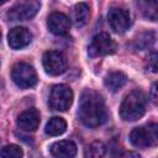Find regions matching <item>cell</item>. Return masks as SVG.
<instances>
[{"mask_svg": "<svg viewBox=\"0 0 158 158\" xmlns=\"http://www.w3.org/2000/svg\"><path fill=\"white\" fill-rule=\"evenodd\" d=\"M78 116L88 127H99L107 118V112L102 96L91 89H85L79 100Z\"/></svg>", "mask_w": 158, "mask_h": 158, "instance_id": "obj_1", "label": "cell"}, {"mask_svg": "<svg viewBox=\"0 0 158 158\" xmlns=\"http://www.w3.org/2000/svg\"><path fill=\"white\" fill-rule=\"evenodd\" d=\"M147 106V96L139 90H132L128 93L120 105V116L123 121H136L141 118L146 112Z\"/></svg>", "mask_w": 158, "mask_h": 158, "instance_id": "obj_2", "label": "cell"}, {"mask_svg": "<svg viewBox=\"0 0 158 158\" xmlns=\"http://www.w3.org/2000/svg\"><path fill=\"white\" fill-rule=\"evenodd\" d=\"M11 77L14 83L22 89H30L37 84L36 70L31 64L25 62H19L12 67Z\"/></svg>", "mask_w": 158, "mask_h": 158, "instance_id": "obj_3", "label": "cell"}, {"mask_svg": "<svg viewBox=\"0 0 158 158\" xmlns=\"http://www.w3.org/2000/svg\"><path fill=\"white\" fill-rule=\"evenodd\" d=\"M130 141L135 147L148 148L157 142V125L149 123L148 126L136 127L130 133Z\"/></svg>", "mask_w": 158, "mask_h": 158, "instance_id": "obj_4", "label": "cell"}, {"mask_svg": "<svg viewBox=\"0 0 158 158\" xmlns=\"http://www.w3.org/2000/svg\"><path fill=\"white\" fill-rule=\"evenodd\" d=\"M116 49H117L116 42L107 33L101 32L93 37L88 48V53L90 57H100V56L112 54L116 52Z\"/></svg>", "mask_w": 158, "mask_h": 158, "instance_id": "obj_5", "label": "cell"}, {"mask_svg": "<svg viewBox=\"0 0 158 158\" xmlns=\"http://www.w3.org/2000/svg\"><path fill=\"white\" fill-rule=\"evenodd\" d=\"M73 102V91L65 84L53 86L49 94V106L57 111H67Z\"/></svg>", "mask_w": 158, "mask_h": 158, "instance_id": "obj_6", "label": "cell"}, {"mask_svg": "<svg viewBox=\"0 0 158 158\" xmlns=\"http://www.w3.org/2000/svg\"><path fill=\"white\" fill-rule=\"evenodd\" d=\"M42 64L47 74L59 75L67 70V58L59 51H47L42 57Z\"/></svg>", "mask_w": 158, "mask_h": 158, "instance_id": "obj_7", "label": "cell"}, {"mask_svg": "<svg viewBox=\"0 0 158 158\" xmlns=\"http://www.w3.org/2000/svg\"><path fill=\"white\" fill-rule=\"evenodd\" d=\"M40 6H41L40 1H36V0L17 2L15 6H12L9 10L7 17L11 21H27L38 12Z\"/></svg>", "mask_w": 158, "mask_h": 158, "instance_id": "obj_8", "label": "cell"}, {"mask_svg": "<svg viewBox=\"0 0 158 158\" xmlns=\"http://www.w3.org/2000/svg\"><path fill=\"white\" fill-rule=\"evenodd\" d=\"M107 21L111 30H114L116 33H122L130 27V12L122 7H111L107 14Z\"/></svg>", "mask_w": 158, "mask_h": 158, "instance_id": "obj_9", "label": "cell"}, {"mask_svg": "<svg viewBox=\"0 0 158 158\" xmlns=\"http://www.w3.org/2000/svg\"><path fill=\"white\" fill-rule=\"evenodd\" d=\"M47 26L52 33H54L57 36H64L69 32L70 20L65 14L56 11L48 16Z\"/></svg>", "mask_w": 158, "mask_h": 158, "instance_id": "obj_10", "label": "cell"}, {"mask_svg": "<svg viewBox=\"0 0 158 158\" xmlns=\"http://www.w3.org/2000/svg\"><path fill=\"white\" fill-rule=\"evenodd\" d=\"M7 41L12 49H21L30 44L32 41V33L26 27H14L7 35Z\"/></svg>", "mask_w": 158, "mask_h": 158, "instance_id": "obj_11", "label": "cell"}, {"mask_svg": "<svg viewBox=\"0 0 158 158\" xmlns=\"http://www.w3.org/2000/svg\"><path fill=\"white\" fill-rule=\"evenodd\" d=\"M41 116L40 111L37 109H27L23 112H21L17 117V126L26 132H32L36 131L37 127L40 126Z\"/></svg>", "mask_w": 158, "mask_h": 158, "instance_id": "obj_12", "label": "cell"}, {"mask_svg": "<svg viewBox=\"0 0 158 158\" xmlns=\"http://www.w3.org/2000/svg\"><path fill=\"white\" fill-rule=\"evenodd\" d=\"M49 151L54 158H74L77 154V146L73 141L64 139L53 143Z\"/></svg>", "mask_w": 158, "mask_h": 158, "instance_id": "obj_13", "label": "cell"}, {"mask_svg": "<svg viewBox=\"0 0 158 158\" xmlns=\"http://www.w3.org/2000/svg\"><path fill=\"white\" fill-rule=\"evenodd\" d=\"M126 81H127V77H126V74H123L122 72H111V73H109V74L105 77V79H104L105 86H106L110 91H112V93L120 90V89L126 84Z\"/></svg>", "mask_w": 158, "mask_h": 158, "instance_id": "obj_14", "label": "cell"}, {"mask_svg": "<svg viewBox=\"0 0 158 158\" xmlns=\"http://www.w3.org/2000/svg\"><path fill=\"white\" fill-rule=\"evenodd\" d=\"M89 19V6L85 2H79L73 7L72 20L77 27H81L88 22Z\"/></svg>", "mask_w": 158, "mask_h": 158, "instance_id": "obj_15", "label": "cell"}, {"mask_svg": "<svg viewBox=\"0 0 158 158\" xmlns=\"http://www.w3.org/2000/svg\"><path fill=\"white\" fill-rule=\"evenodd\" d=\"M67 130V122L64 121V118L54 116L52 118H49V121L46 125V133L49 136H59L62 133H64Z\"/></svg>", "mask_w": 158, "mask_h": 158, "instance_id": "obj_16", "label": "cell"}, {"mask_svg": "<svg viewBox=\"0 0 158 158\" xmlns=\"http://www.w3.org/2000/svg\"><path fill=\"white\" fill-rule=\"evenodd\" d=\"M106 153V147L101 141L91 142L85 149L84 158H104Z\"/></svg>", "mask_w": 158, "mask_h": 158, "instance_id": "obj_17", "label": "cell"}, {"mask_svg": "<svg viewBox=\"0 0 158 158\" xmlns=\"http://www.w3.org/2000/svg\"><path fill=\"white\" fill-rule=\"evenodd\" d=\"M23 151L17 144H9L0 149V158H22Z\"/></svg>", "mask_w": 158, "mask_h": 158, "instance_id": "obj_18", "label": "cell"}, {"mask_svg": "<svg viewBox=\"0 0 158 158\" xmlns=\"http://www.w3.org/2000/svg\"><path fill=\"white\" fill-rule=\"evenodd\" d=\"M153 42H154V35H153V32H143L136 40V44L141 49H144V48L149 47Z\"/></svg>", "mask_w": 158, "mask_h": 158, "instance_id": "obj_19", "label": "cell"}, {"mask_svg": "<svg viewBox=\"0 0 158 158\" xmlns=\"http://www.w3.org/2000/svg\"><path fill=\"white\" fill-rule=\"evenodd\" d=\"M148 67L153 73L157 72V53L156 52H152V54L148 57Z\"/></svg>", "mask_w": 158, "mask_h": 158, "instance_id": "obj_20", "label": "cell"}, {"mask_svg": "<svg viewBox=\"0 0 158 158\" xmlns=\"http://www.w3.org/2000/svg\"><path fill=\"white\" fill-rule=\"evenodd\" d=\"M117 158H141V157H139V154H138V153H136V152L127 151V152L121 153V154H120Z\"/></svg>", "mask_w": 158, "mask_h": 158, "instance_id": "obj_21", "label": "cell"}, {"mask_svg": "<svg viewBox=\"0 0 158 158\" xmlns=\"http://www.w3.org/2000/svg\"><path fill=\"white\" fill-rule=\"evenodd\" d=\"M151 96H152V101L156 104L157 102V85L153 84L152 89H151Z\"/></svg>", "mask_w": 158, "mask_h": 158, "instance_id": "obj_22", "label": "cell"}, {"mask_svg": "<svg viewBox=\"0 0 158 158\" xmlns=\"http://www.w3.org/2000/svg\"><path fill=\"white\" fill-rule=\"evenodd\" d=\"M0 40H1V32H0Z\"/></svg>", "mask_w": 158, "mask_h": 158, "instance_id": "obj_23", "label": "cell"}]
</instances>
